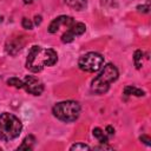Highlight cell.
Wrapping results in <instances>:
<instances>
[{"label": "cell", "instance_id": "25", "mask_svg": "<svg viewBox=\"0 0 151 151\" xmlns=\"http://www.w3.org/2000/svg\"><path fill=\"white\" fill-rule=\"evenodd\" d=\"M0 151H1V147H0Z\"/></svg>", "mask_w": 151, "mask_h": 151}, {"label": "cell", "instance_id": "9", "mask_svg": "<svg viewBox=\"0 0 151 151\" xmlns=\"http://www.w3.org/2000/svg\"><path fill=\"white\" fill-rule=\"evenodd\" d=\"M35 142H37V140H35V137H34L33 134H28V136L25 137V139L22 140L21 145H19L18 150H26V151H29V150L33 149Z\"/></svg>", "mask_w": 151, "mask_h": 151}, {"label": "cell", "instance_id": "11", "mask_svg": "<svg viewBox=\"0 0 151 151\" xmlns=\"http://www.w3.org/2000/svg\"><path fill=\"white\" fill-rule=\"evenodd\" d=\"M68 31H70L74 37L81 35V34L86 31V26H85L83 22H74V24L68 28Z\"/></svg>", "mask_w": 151, "mask_h": 151}, {"label": "cell", "instance_id": "23", "mask_svg": "<svg viewBox=\"0 0 151 151\" xmlns=\"http://www.w3.org/2000/svg\"><path fill=\"white\" fill-rule=\"evenodd\" d=\"M33 1H34V0H24V4H26V5H27V4H32Z\"/></svg>", "mask_w": 151, "mask_h": 151}, {"label": "cell", "instance_id": "4", "mask_svg": "<svg viewBox=\"0 0 151 151\" xmlns=\"http://www.w3.org/2000/svg\"><path fill=\"white\" fill-rule=\"evenodd\" d=\"M53 116L61 122L70 123L78 119L80 114V105L74 100H66L57 103L52 109Z\"/></svg>", "mask_w": 151, "mask_h": 151}, {"label": "cell", "instance_id": "12", "mask_svg": "<svg viewBox=\"0 0 151 151\" xmlns=\"http://www.w3.org/2000/svg\"><path fill=\"white\" fill-rule=\"evenodd\" d=\"M124 94H126V96H136V97H143V96L145 94V92H144L143 90L138 88V87H134V86L130 85V86H126V87L124 88Z\"/></svg>", "mask_w": 151, "mask_h": 151}, {"label": "cell", "instance_id": "17", "mask_svg": "<svg viewBox=\"0 0 151 151\" xmlns=\"http://www.w3.org/2000/svg\"><path fill=\"white\" fill-rule=\"evenodd\" d=\"M91 147L88 146V145H86V144H83V143H77V144H73L71 147H70V150H76V151H78V150H90Z\"/></svg>", "mask_w": 151, "mask_h": 151}, {"label": "cell", "instance_id": "8", "mask_svg": "<svg viewBox=\"0 0 151 151\" xmlns=\"http://www.w3.org/2000/svg\"><path fill=\"white\" fill-rule=\"evenodd\" d=\"M22 46H24V39L20 37H17V38L9 39L6 42V51H7V53L15 55L22 48Z\"/></svg>", "mask_w": 151, "mask_h": 151}, {"label": "cell", "instance_id": "16", "mask_svg": "<svg viewBox=\"0 0 151 151\" xmlns=\"http://www.w3.org/2000/svg\"><path fill=\"white\" fill-rule=\"evenodd\" d=\"M74 38H76V37L67 29V31L61 35V41L65 42V44H68V42H72V41L74 40Z\"/></svg>", "mask_w": 151, "mask_h": 151}, {"label": "cell", "instance_id": "5", "mask_svg": "<svg viewBox=\"0 0 151 151\" xmlns=\"http://www.w3.org/2000/svg\"><path fill=\"white\" fill-rule=\"evenodd\" d=\"M104 64V57L97 52H88L79 58L78 66L85 72H96Z\"/></svg>", "mask_w": 151, "mask_h": 151}, {"label": "cell", "instance_id": "22", "mask_svg": "<svg viewBox=\"0 0 151 151\" xmlns=\"http://www.w3.org/2000/svg\"><path fill=\"white\" fill-rule=\"evenodd\" d=\"M34 22H35V25H40L41 24V15H35L34 17Z\"/></svg>", "mask_w": 151, "mask_h": 151}, {"label": "cell", "instance_id": "14", "mask_svg": "<svg viewBox=\"0 0 151 151\" xmlns=\"http://www.w3.org/2000/svg\"><path fill=\"white\" fill-rule=\"evenodd\" d=\"M142 59H143V52L140 50H137L133 54V63L137 70H139L142 67Z\"/></svg>", "mask_w": 151, "mask_h": 151}, {"label": "cell", "instance_id": "24", "mask_svg": "<svg viewBox=\"0 0 151 151\" xmlns=\"http://www.w3.org/2000/svg\"><path fill=\"white\" fill-rule=\"evenodd\" d=\"M1 20H2V18H1V17H0V22H1Z\"/></svg>", "mask_w": 151, "mask_h": 151}, {"label": "cell", "instance_id": "3", "mask_svg": "<svg viewBox=\"0 0 151 151\" xmlns=\"http://www.w3.org/2000/svg\"><path fill=\"white\" fill-rule=\"evenodd\" d=\"M118 76L119 73L117 67L113 64H106L101 72L92 80L91 90L98 94L105 93L110 88V85L118 79Z\"/></svg>", "mask_w": 151, "mask_h": 151}, {"label": "cell", "instance_id": "1", "mask_svg": "<svg viewBox=\"0 0 151 151\" xmlns=\"http://www.w3.org/2000/svg\"><path fill=\"white\" fill-rule=\"evenodd\" d=\"M57 60L58 54L54 50L44 48L41 46H33L28 52L26 67L32 72H40L45 67L54 65Z\"/></svg>", "mask_w": 151, "mask_h": 151}, {"label": "cell", "instance_id": "10", "mask_svg": "<svg viewBox=\"0 0 151 151\" xmlns=\"http://www.w3.org/2000/svg\"><path fill=\"white\" fill-rule=\"evenodd\" d=\"M65 2L70 7L77 9V11H83L87 6V1L86 0H65Z\"/></svg>", "mask_w": 151, "mask_h": 151}, {"label": "cell", "instance_id": "2", "mask_svg": "<svg viewBox=\"0 0 151 151\" xmlns=\"http://www.w3.org/2000/svg\"><path fill=\"white\" fill-rule=\"evenodd\" d=\"M22 130V124L18 117L12 113L4 112L0 114V139L9 142L19 137Z\"/></svg>", "mask_w": 151, "mask_h": 151}, {"label": "cell", "instance_id": "18", "mask_svg": "<svg viewBox=\"0 0 151 151\" xmlns=\"http://www.w3.org/2000/svg\"><path fill=\"white\" fill-rule=\"evenodd\" d=\"M21 25H22V27L26 28V29H32V28H33V22H32L29 19H27V18H24V19H22Z\"/></svg>", "mask_w": 151, "mask_h": 151}, {"label": "cell", "instance_id": "19", "mask_svg": "<svg viewBox=\"0 0 151 151\" xmlns=\"http://www.w3.org/2000/svg\"><path fill=\"white\" fill-rule=\"evenodd\" d=\"M139 139H140V142H143L145 145H147V146L151 145V139H150L149 136H146V134H142V136L139 137Z\"/></svg>", "mask_w": 151, "mask_h": 151}, {"label": "cell", "instance_id": "15", "mask_svg": "<svg viewBox=\"0 0 151 151\" xmlns=\"http://www.w3.org/2000/svg\"><path fill=\"white\" fill-rule=\"evenodd\" d=\"M7 84L11 85V86H14V87H17V88H22V87H24V81L20 80L19 78H15V77L9 78V79L7 80Z\"/></svg>", "mask_w": 151, "mask_h": 151}, {"label": "cell", "instance_id": "13", "mask_svg": "<svg viewBox=\"0 0 151 151\" xmlns=\"http://www.w3.org/2000/svg\"><path fill=\"white\" fill-rule=\"evenodd\" d=\"M92 133H93V137L97 138L98 142H100L101 144H106V143L109 142L107 136L104 133V131H103L100 127H94L93 131H92Z\"/></svg>", "mask_w": 151, "mask_h": 151}, {"label": "cell", "instance_id": "7", "mask_svg": "<svg viewBox=\"0 0 151 151\" xmlns=\"http://www.w3.org/2000/svg\"><path fill=\"white\" fill-rule=\"evenodd\" d=\"M74 19L72 17H68V15H60L58 18H55L48 26V32L50 33H57L59 31V28L61 26H65L67 28H70L73 24H74Z\"/></svg>", "mask_w": 151, "mask_h": 151}, {"label": "cell", "instance_id": "6", "mask_svg": "<svg viewBox=\"0 0 151 151\" xmlns=\"http://www.w3.org/2000/svg\"><path fill=\"white\" fill-rule=\"evenodd\" d=\"M24 88L33 96H40L44 91V84L32 76H26L24 80Z\"/></svg>", "mask_w": 151, "mask_h": 151}, {"label": "cell", "instance_id": "21", "mask_svg": "<svg viewBox=\"0 0 151 151\" xmlns=\"http://www.w3.org/2000/svg\"><path fill=\"white\" fill-rule=\"evenodd\" d=\"M105 131H106V133H107V134H110V136L114 134V129H113V127H112L111 125H107V126H106V130H105Z\"/></svg>", "mask_w": 151, "mask_h": 151}, {"label": "cell", "instance_id": "20", "mask_svg": "<svg viewBox=\"0 0 151 151\" xmlns=\"http://www.w3.org/2000/svg\"><path fill=\"white\" fill-rule=\"evenodd\" d=\"M137 9L139 11V12H143V13H147L149 12V9H150V4L147 2V4H145V5H139L138 7H137Z\"/></svg>", "mask_w": 151, "mask_h": 151}]
</instances>
